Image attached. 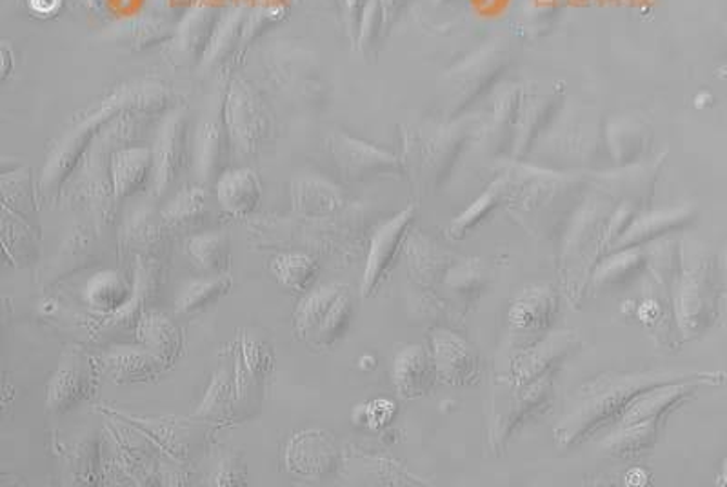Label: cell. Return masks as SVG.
I'll use <instances>...</instances> for the list:
<instances>
[{
	"mask_svg": "<svg viewBox=\"0 0 727 487\" xmlns=\"http://www.w3.org/2000/svg\"><path fill=\"white\" fill-rule=\"evenodd\" d=\"M699 373H664V371H633L597 376L576 395L575 408L554 427V438L562 448H573L602 427L621 422L629 403L642 393L667 382L683 381Z\"/></svg>",
	"mask_w": 727,
	"mask_h": 487,
	"instance_id": "obj_1",
	"label": "cell"
},
{
	"mask_svg": "<svg viewBox=\"0 0 727 487\" xmlns=\"http://www.w3.org/2000/svg\"><path fill=\"white\" fill-rule=\"evenodd\" d=\"M225 117L233 150L241 155H255L268 133V117L257 91L246 80H231L225 97Z\"/></svg>",
	"mask_w": 727,
	"mask_h": 487,
	"instance_id": "obj_2",
	"label": "cell"
},
{
	"mask_svg": "<svg viewBox=\"0 0 727 487\" xmlns=\"http://www.w3.org/2000/svg\"><path fill=\"white\" fill-rule=\"evenodd\" d=\"M188 129L190 123L184 113L175 112L164 120L158 133L157 146L153 150V195H168L179 182L180 175L190 164V146H188Z\"/></svg>",
	"mask_w": 727,
	"mask_h": 487,
	"instance_id": "obj_3",
	"label": "cell"
},
{
	"mask_svg": "<svg viewBox=\"0 0 727 487\" xmlns=\"http://www.w3.org/2000/svg\"><path fill=\"white\" fill-rule=\"evenodd\" d=\"M268 69L282 90L301 101H322V69L308 51L297 46H280L268 55Z\"/></svg>",
	"mask_w": 727,
	"mask_h": 487,
	"instance_id": "obj_4",
	"label": "cell"
},
{
	"mask_svg": "<svg viewBox=\"0 0 727 487\" xmlns=\"http://www.w3.org/2000/svg\"><path fill=\"white\" fill-rule=\"evenodd\" d=\"M233 152L230 129L226 124L225 99L202 118L195 133L196 175L204 184H215L225 174L230 153Z\"/></svg>",
	"mask_w": 727,
	"mask_h": 487,
	"instance_id": "obj_5",
	"label": "cell"
},
{
	"mask_svg": "<svg viewBox=\"0 0 727 487\" xmlns=\"http://www.w3.org/2000/svg\"><path fill=\"white\" fill-rule=\"evenodd\" d=\"M411 222H413V207H408L375 231L364 269V297H371L381 287L382 282L386 281L387 274L397 262L398 253L406 241Z\"/></svg>",
	"mask_w": 727,
	"mask_h": 487,
	"instance_id": "obj_6",
	"label": "cell"
},
{
	"mask_svg": "<svg viewBox=\"0 0 727 487\" xmlns=\"http://www.w3.org/2000/svg\"><path fill=\"white\" fill-rule=\"evenodd\" d=\"M716 313V293L704 269L689 273L677 295V320L684 335H699L710 328Z\"/></svg>",
	"mask_w": 727,
	"mask_h": 487,
	"instance_id": "obj_7",
	"label": "cell"
},
{
	"mask_svg": "<svg viewBox=\"0 0 727 487\" xmlns=\"http://www.w3.org/2000/svg\"><path fill=\"white\" fill-rule=\"evenodd\" d=\"M220 12L217 8L201 7L186 15L177 34L174 35V44L169 56L177 66H196L204 61L207 48L212 44L213 35L220 23Z\"/></svg>",
	"mask_w": 727,
	"mask_h": 487,
	"instance_id": "obj_8",
	"label": "cell"
},
{
	"mask_svg": "<svg viewBox=\"0 0 727 487\" xmlns=\"http://www.w3.org/2000/svg\"><path fill=\"white\" fill-rule=\"evenodd\" d=\"M213 185L220 207L235 219L252 215L263 201V184L252 169H226Z\"/></svg>",
	"mask_w": 727,
	"mask_h": 487,
	"instance_id": "obj_9",
	"label": "cell"
},
{
	"mask_svg": "<svg viewBox=\"0 0 727 487\" xmlns=\"http://www.w3.org/2000/svg\"><path fill=\"white\" fill-rule=\"evenodd\" d=\"M330 153L336 168L341 169L346 179L352 180L362 179L364 175L375 174L392 164L386 153L339 131L331 133Z\"/></svg>",
	"mask_w": 727,
	"mask_h": 487,
	"instance_id": "obj_10",
	"label": "cell"
},
{
	"mask_svg": "<svg viewBox=\"0 0 727 487\" xmlns=\"http://www.w3.org/2000/svg\"><path fill=\"white\" fill-rule=\"evenodd\" d=\"M153 152L145 148H129L112 158V182L118 198H128L153 182Z\"/></svg>",
	"mask_w": 727,
	"mask_h": 487,
	"instance_id": "obj_11",
	"label": "cell"
},
{
	"mask_svg": "<svg viewBox=\"0 0 727 487\" xmlns=\"http://www.w3.org/2000/svg\"><path fill=\"white\" fill-rule=\"evenodd\" d=\"M693 219L694 214L688 207L642 217L637 222H633L632 226H627L626 231L611 244V253L640 247L642 244L659 239V236L667 235L669 231L680 230L689 222H693Z\"/></svg>",
	"mask_w": 727,
	"mask_h": 487,
	"instance_id": "obj_12",
	"label": "cell"
},
{
	"mask_svg": "<svg viewBox=\"0 0 727 487\" xmlns=\"http://www.w3.org/2000/svg\"><path fill=\"white\" fill-rule=\"evenodd\" d=\"M435 371V362L428 357L424 347L409 346L397 355L393 379L403 397L419 398L430 392Z\"/></svg>",
	"mask_w": 727,
	"mask_h": 487,
	"instance_id": "obj_13",
	"label": "cell"
},
{
	"mask_svg": "<svg viewBox=\"0 0 727 487\" xmlns=\"http://www.w3.org/2000/svg\"><path fill=\"white\" fill-rule=\"evenodd\" d=\"M433 354L438 376L449 384H468L475 376V359L470 347L451 333H436Z\"/></svg>",
	"mask_w": 727,
	"mask_h": 487,
	"instance_id": "obj_14",
	"label": "cell"
},
{
	"mask_svg": "<svg viewBox=\"0 0 727 487\" xmlns=\"http://www.w3.org/2000/svg\"><path fill=\"white\" fill-rule=\"evenodd\" d=\"M291 198L297 214L320 217L341 206L342 195L336 185L322 177H298L291 185Z\"/></svg>",
	"mask_w": 727,
	"mask_h": 487,
	"instance_id": "obj_15",
	"label": "cell"
},
{
	"mask_svg": "<svg viewBox=\"0 0 727 487\" xmlns=\"http://www.w3.org/2000/svg\"><path fill=\"white\" fill-rule=\"evenodd\" d=\"M554 304L557 300L549 290H540V287L526 290L513 304L511 313H509V322L515 330L524 331V333L546 330L551 324V317L557 309Z\"/></svg>",
	"mask_w": 727,
	"mask_h": 487,
	"instance_id": "obj_16",
	"label": "cell"
},
{
	"mask_svg": "<svg viewBox=\"0 0 727 487\" xmlns=\"http://www.w3.org/2000/svg\"><path fill=\"white\" fill-rule=\"evenodd\" d=\"M212 217L207 206L206 191L202 188H186L169 202L164 212V225L171 230H193L206 225Z\"/></svg>",
	"mask_w": 727,
	"mask_h": 487,
	"instance_id": "obj_17",
	"label": "cell"
},
{
	"mask_svg": "<svg viewBox=\"0 0 727 487\" xmlns=\"http://www.w3.org/2000/svg\"><path fill=\"white\" fill-rule=\"evenodd\" d=\"M269 269L285 290L308 293L317 281L319 264L303 253H284L271 258Z\"/></svg>",
	"mask_w": 727,
	"mask_h": 487,
	"instance_id": "obj_18",
	"label": "cell"
},
{
	"mask_svg": "<svg viewBox=\"0 0 727 487\" xmlns=\"http://www.w3.org/2000/svg\"><path fill=\"white\" fill-rule=\"evenodd\" d=\"M659 437V422H643L632 426H618L615 433L602 443L605 453L616 459H627L654 448Z\"/></svg>",
	"mask_w": 727,
	"mask_h": 487,
	"instance_id": "obj_19",
	"label": "cell"
},
{
	"mask_svg": "<svg viewBox=\"0 0 727 487\" xmlns=\"http://www.w3.org/2000/svg\"><path fill=\"white\" fill-rule=\"evenodd\" d=\"M246 15L241 10H231L220 18L215 35H213L212 44L207 48L206 56L202 64L207 69L217 67L222 62L230 61L237 53L239 42H241L242 24Z\"/></svg>",
	"mask_w": 727,
	"mask_h": 487,
	"instance_id": "obj_20",
	"label": "cell"
},
{
	"mask_svg": "<svg viewBox=\"0 0 727 487\" xmlns=\"http://www.w3.org/2000/svg\"><path fill=\"white\" fill-rule=\"evenodd\" d=\"M188 253L207 273H222L230 266V239L225 233H202L188 241Z\"/></svg>",
	"mask_w": 727,
	"mask_h": 487,
	"instance_id": "obj_21",
	"label": "cell"
},
{
	"mask_svg": "<svg viewBox=\"0 0 727 487\" xmlns=\"http://www.w3.org/2000/svg\"><path fill=\"white\" fill-rule=\"evenodd\" d=\"M128 282L115 271L97 273L85 290L86 303L99 311H115L129 300Z\"/></svg>",
	"mask_w": 727,
	"mask_h": 487,
	"instance_id": "obj_22",
	"label": "cell"
},
{
	"mask_svg": "<svg viewBox=\"0 0 727 487\" xmlns=\"http://www.w3.org/2000/svg\"><path fill=\"white\" fill-rule=\"evenodd\" d=\"M233 282L226 274H215L206 281L193 282L186 287L179 298V309L182 313H196L202 309L212 308L220 298L228 295Z\"/></svg>",
	"mask_w": 727,
	"mask_h": 487,
	"instance_id": "obj_23",
	"label": "cell"
},
{
	"mask_svg": "<svg viewBox=\"0 0 727 487\" xmlns=\"http://www.w3.org/2000/svg\"><path fill=\"white\" fill-rule=\"evenodd\" d=\"M341 293V287H322L319 292L309 293L298 306L297 315H295L298 333L311 341V336L324 322L326 315Z\"/></svg>",
	"mask_w": 727,
	"mask_h": 487,
	"instance_id": "obj_24",
	"label": "cell"
},
{
	"mask_svg": "<svg viewBox=\"0 0 727 487\" xmlns=\"http://www.w3.org/2000/svg\"><path fill=\"white\" fill-rule=\"evenodd\" d=\"M571 349V336L570 333H559V336H554L551 341L544 342L543 346L537 347L532 355H530V362H524L522 366L521 373L516 379L519 384H524L526 376H533V379H543L544 373L553 368L559 360L564 359L567 351Z\"/></svg>",
	"mask_w": 727,
	"mask_h": 487,
	"instance_id": "obj_25",
	"label": "cell"
},
{
	"mask_svg": "<svg viewBox=\"0 0 727 487\" xmlns=\"http://www.w3.org/2000/svg\"><path fill=\"white\" fill-rule=\"evenodd\" d=\"M352 298L342 290L341 295L336 297L335 303H333L330 311L326 315L324 322L320 324L317 333L311 336V342L317 344V346H331V344H335L346 333L347 328L352 324Z\"/></svg>",
	"mask_w": 727,
	"mask_h": 487,
	"instance_id": "obj_26",
	"label": "cell"
},
{
	"mask_svg": "<svg viewBox=\"0 0 727 487\" xmlns=\"http://www.w3.org/2000/svg\"><path fill=\"white\" fill-rule=\"evenodd\" d=\"M643 262L646 258L638 247L613 252L611 258H608L595 273V281L599 284H622L633 279V274L642 269Z\"/></svg>",
	"mask_w": 727,
	"mask_h": 487,
	"instance_id": "obj_27",
	"label": "cell"
},
{
	"mask_svg": "<svg viewBox=\"0 0 727 487\" xmlns=\"http://www.w3.org/2000/svg\"><path fill=\"white\" fill-rule=\"evenodd\" d=\"M285 18V10L282 7L258 8L257 12L250 13L242 24L241 42L237 48L235 56L241 59L253 42H257L260 35L266 34L269 28L282 23Z\"/></svg>",
	"mask_w": 727,
	"mask_h": 487,
	"instance_id": "obj_28",
	"label": "cell"
},
{
	"mask_svg": "<svg viewBox=\"0 0 727 487\" xmlns=\"http://www.w3.org/2000/svg\"><path fill=\"white\" fill-rule=\"evenodd\" d=\"M357 411H360L362 416H355V422L377 430V427L386 426L387 422L392 421L395 414V403L382 398V400H373L366 406H358Z\"/></svg>",
	"mask_w": 727,
	"mask_h": 487,
	"instance_id": "obj_29",
	"label": "cell"
},
{
	"mask_svg": "<svg viewBox=\"0 0 727 487\" xmlns=\"http://www.w3.org/2000/svg\"><path fill=\"white\" fill-rule=\"evenodd\" d=\"M304 4L315 8V10H333L339 4V0H304Z\"/></svg>",
	"mask_w": 727,
	"mask_h": 487,
	"instance_id": "obj_30",
	"label": "cell"
},
{
	"mask_svg": "<svg viewBox=\"0 0 727 487\" xmlns=\"http://www.w3.org/2000/svg\"><path fill=\"white\" fill-rule=\"evenodd\" d=\"M720 484L727 486V457L726 460H724V464H722Z\"/></svg>",
	"mask_w": 727,
	"mask_h": 487,
	"instance_id": "obj_31",
	"label": "cell"
},
{
	"mask_svg": "<svg viewBox=\"0 0 727 487\" xmlns=\"http://www.w3.org/2000/svg\"><path fill=\"white\" fill-rule=\"evenodd\" d=\"M722 271H724V274H726L727 279V252L724 253V257H722Z\"/></svg>",
	"mask_w": 727,
	"mask_h": 487,
	"instance_id": "obj_32",
	"label": "cell"
}]
</instances>
